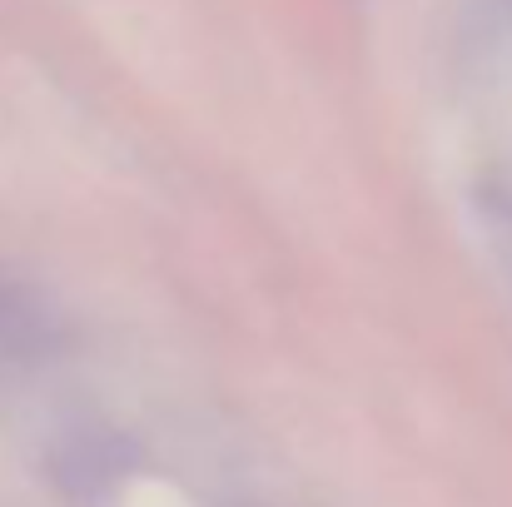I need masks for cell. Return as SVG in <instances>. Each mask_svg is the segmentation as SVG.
<instances>
[{
    "label": "cell",
    "mask_w": 512,
    "mask_h": 507,
    "mask_svg": "<svg viewBox=\"0 0 512 507\" xmlns=\"http://www.w3.org/2000/svg\"><path fill=\"white\" fill-rule=\"evenodd\" d=\"M50 348H55V314L45 309V299L30 284L0 274V358L25 363Z\"/></svg>",
    "instance_id": "cell-1"
}]
</instances>
